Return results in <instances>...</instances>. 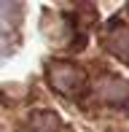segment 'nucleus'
Returning <instances> with one entry per match:
<instances>
[{"label":"nucleus","instance_id":"1","mask_svg":"<svg viewBox=\"0 0 129 132\" xmlns=\"http://www.w3.org/2000/svg\"><path fill=\"white\" fill-rule=\"evenodd\" d=\"M49 81L57 92H62L64 97H78L86 86V78L75 65H67V62H54L49 68Z\"/></svg>","mask_w":129,"mask_h":132},{"label":"nucleus","instance_id":"2","mask_svg":"<svg viewBox=\"0 0 129 132\" xmlns=\"http://www.w3.org/2000/svg\"><path fill=\"white\" fill-rule=\"evenodd\" d=\"M105 46L113 57H118L121 62L129 65V27L118 19H110L105 27Z\"/></svg>","mask_w":129,"mask_h":132},{"label":"nucleus","instance_id":"3","mask_svg":"<svg viewBox=\"0 0 129 132\" xmlns=\"http://www.w3.org/2000/svg\"><path fill=\"white\" fill-rule=\"evenodd\" d=\"M102 94H105L108 103H124L129 89H126V84L118 81V78H105L102 81Z\"/></svg>","mask_w":129,"mask_h":132},{"label":"nucleus","instance_id":"4","mask_svg":"<svg viewBox=\"0 0 129 132\" xmlns=\"http://www.w3.org/2000/svg\"><path fill=\"white\" fill-rule=\"evenodd\" d=\"M57 129H59V121L51 113H38L30 124V132H57Z\"/></svg>","mask_w":129,"mask_h":132}]
</instances>
